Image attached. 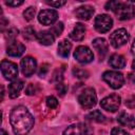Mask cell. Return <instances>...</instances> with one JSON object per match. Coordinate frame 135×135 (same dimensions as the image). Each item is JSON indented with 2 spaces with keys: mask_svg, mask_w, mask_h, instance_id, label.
Listing matches in <instances>:
<instances>
[{
  "mask_svg": "<svg viewBox=\"0 0 135 135\" xmlns=\"http://www.w3.org/2000/svg\"><path fill=\"white\" fill-rule=\"evenodd\" d=\"M117 121L124 127H128L130 129H133L135 127V118L132 114L127 113V112H121L117 116Z\"/></svg>",
  "mask_w": 135,
  "mask_h": 135,
  "instance_id": "9a60e30c",
  "label": "cell"
},
{
  "mask_svg": "<svg viewBox=\"0 0 135 135\" xmlns=\"http://www.w3.org/2000/svg\"><path fill=\"white\" fill-rule=\"evenodd\" d=\"M24 51H25V46L21 42H18V41L11 42L6 49L7 55L12 57H19L24 53Z\"/></svg>",
  "mask_w": 135,
  "mask_h": 135,
  "instance_id": "4fadbf2b",
  "label": "cell"
},
{
  "mask_svg": "<svg viewBox=\"0 0 135 135\" xmlns=\"http://www.w3.org/2000/svg\"><path fill=\"white\" fill-rule=\"evenodd\" d=\"M85 118H86L88 120L95 121V122H104V121H105L104 115H103L100 111H98V110H95V111H93V112H90V113L85 116Z\"/></svg>",
  "mask_w": 135,
  "mask_h": 135,
  "instance_id": "7402d4cb",
  "label": "cell"
},
{
  "mask_svg": "<svg viewBox=\"0 0 135 135\" xmlns=\"http://www.w3.org/2000/svg\"><path fill=\"white\" fill-rule=\"evenodd\" d=\"M120 101L121 98L119 95L117 94H112L109 95L107 97H104L101 101H100V105L103 110L109 111V112H116L120 105Z\"/></svg>",
  "mask_w": 135,
  "mask_h": 135,
  "instance_id": "52a82bcc",
  "label": "cell"
},
{
  "mask_svg": "<svg viewBox=\"0 0 135 135\" xmlns=\"http://www.w3.org/2000/svg\"><path fill=\"white\" fill-rule=\"evenodd\" d=\"M9 122L16 135H26L34 127V117L25 107L17 105L11 111Z\"/></svg>",
  "mask_w": 135,
  "mask_h": 135,
  "instance_id": "6da1fadb",
  "label": "cell"
},
{
  "mask_svg": "<svg viewBox=\"0 0 135 135\" xmlns=\"http://www.w3.org/2000/svg\"><path fill=\"white\" fill-rule=\"evenodd\" d=\"M5 4L8 6H19L21 4H23L22 0H15V1H5Z\"/></svg>",
  "mask_w": 135,
  "mask_h": 135,
  "instance_id": "8d00e7d4",
  "label": "cell"
},
{
  "mask_svg": "<svg viewBox=\"0 0 135 135\" xmlns=\"http://www.w3.org/2000/svg\"><path fill=\"white\" fill-rule=\"evenodd\" d=\"M23 37L26 40H34L35 38L37 39V34L32 26H27L23 30Z\"/></svg>",
  "mask_w": 135,
  "mask_h": 135,
  "instance_id": "d4e9b609",
  "label": "cell"
},
{
  "mask_svg": "<svg viewBox=\"0 0 135 135\" xmlns=\"http://www.w3.org/2000/svg\"><path fill=\"white\" fill-rule=\"evenodd\" d=\"M56 90H57V92H58V94L60 96H64L66 91H68V86L62 82H58L56 84Z\"/></svg>",
  "mask_w": 135,
  "mask_h": 135,
  "instance_id": "4dcf8cb0",
  "label": "cell"
},
{
  "mask_svg": "<svg viewBox=\"0 0 135 135\" xmlns=\"http://www.w3.org/2000/svg\"><path fill=\"white\" fill-rule=\"evenodd\" d=\"M72 73H73V75L75 77H77L79 79H85V78H88L90 76V73L86 70L80 69V68H74L73 71H72Z\"/></svg>",
  "mask_w": 135,
  "mask_h": 135,
  "instance_id": "603a6c76",
  "label": "cell"
},
{
  "mask_svg": "<svg viewBox=\"0 0 135 135\" xmlns=\"http://www.w3.org/2000/svg\"><path fill=\"white\" fill-rule=\"evenodd\" d=\"M58 19V13L54 9H44L41 11L38 15V20L43 25H52Z\"/></svg>",
  "mask_w": 135,
  "mask_h": 135,
  "instance_id": "8fae6325",
  "label": "cell"
},
{
  "mask_svg": "<svg viewBox=\"0 0 135 135\" xmlns=\"http://www.w3.org/2000/svg\"><path fill=\"white\" fill-rule=\"evenodd\" d=\"M115 14L120 20H128L135 16V7L130 2H120Z\"/></svg>",
  "mask_w": 135,
  "mask_h": 135,
  "instance_id": "8992f818",
  "label": "cell"
},
{
  "mask_svg": "<svg viewBox=\"0 0 135 135\" xmlns=\"http://www.w3.org/2000/svg\"><path fill=\"white\" fill-rule=\"evenodd\" d=\"M109 63L112 68H115V69H122L126 66V59L122 55H119V54H113L111 57H110V60H109Z\"/></svg>",
  "mask_w": 135,
  "mask_h": 135,
  "instance_id": "ffe728a7",
  "label": "cell"
},
{
  "mask_svg": "<svg viewBox=\"0 0 135 135\" xmlns=\"http://www.w3.org/2000/svg\"><path fill=\"white\" fill-rule=\"evenodd\" d=\"M46 4H49L53 7H60L65 4V1H46Z\"/></svg>",
  "mask_w": 135,
  "mask_h": 135,
  "instance_id": "d590c367",
  "label": "cell"
},
{
  "mask_svg": "<svg viewBox=\"0 0 135 135\" xmlns=\"http://www.w3.org/2000/svg\"><path fill=\"white\" fill-rule=\"evenodd\" d=\"M1 135H8V134H7L3 129H1Z\"/></svg>",
  "mask_w": 135,
  "mask_h": 135,
  "instance_id": "60d3db41",
  "label": "cell"
},
{
  "mask_svg": "<svg viewBox=\"0 0 135 135\" xmlns=\"http://www.w3.org/2000/svg\"><path fill=\"white\" fill-rule=\"evenodd\" d=\"M111 135H130V134L121 128H113L111 131Z\"/></svg>",
  "mask_w": 135,
  "mask_h": 135,
  "instance_id": "1f68e13d",
  "label": "cell"
},
{
  "mask_svg": "<svg viewBox=\"0 0 135 135\" xmlns=\"http://www.w3.org/2000/svg\"><path fill=\"white\" fill-rule=\"evenodd\" d=\"M71 49H72L71 42L68 41L66 39H64V40L60 41L59 44H58V54H59L61 57L66 58V57H69V55H70Z\"/></svg>",
  "mask_w": 135,
  "mask_h": 135,
  "instance_id": "44dd1931",
  "label": "cell"
},
{
  "mask_svg": "<svg viewBox=\"0 0 135 135\" xmlns=\"http://www.w3.org/2000/svg\"><path fill=\"white\" fill-rule=\"evenodd\" d=\"M74 57L80 63H89L94 59L93 52L85 45L78 46L74 52Z\"/></svg>",
  "mask_w": 135,
  "mask_h": 135,
  "instance_id": "30bf717a",
  "label": "cell"
},
{
  "mask_svg": "<svg viewBox=\"0 0 135 135\" xmlns=\"http://www.w3.org/2000/svg\"><path fill=\"white\" fill-rule=\"evenodd\" d=\"M52 34H54V36L55 37H58V36H60L61 35V33L63 32V23L62 22H59V23H57L56 25H54L52 28H51V31H50Z\"/></svg>",
  "mask_w": 135,
  "mask_h": 135,
  "instance_id": "4316f807",
  "label": "cell"
},
{
  "mask_svg": "<svg viewBox=\"0 0 135 135\" xmlns=\"http://www.w3.org/2000/svg\"><path fill=\"white\" fill-rule=\"evenodd\" d=\"M92 43H93L94 49L97 51V54L99 55L100 59L103 58V57L107 55V53H108V47H109L108 42L105 41V39H103V38H96V39L93 40Z\"/></svg>",
  "mask_w": 135,
  "mask_h": 135,
  "instance_id": "5bb4252c",
  "label": "cell"
},
{
  "mask_svg": "<svg viewBox=\"0 0 135 135\" xmlns=\"http://www.w3.org/2000/svg\"><path fill=\"white\" fill-rule=\"evenodd\" d=\"M1 73L7 80H14L18 76V68L17 64L8 61V60H2L1 61Z\"/></svg>",
  "mask_w": 135,
  "mask_h": 135,
  "instance_id": "ba28073f",
  "label": "cell"
},
{
  "mask_svg": "<svg viewBox=\"0 0 135 135\" xmlns=\"http://www.w3.org/2000/svg\"><path fill=\"white\" fill-rule=\"evenodd\" d=\"M35 14H36V8L33 7V6L27 7V8L23 12V16H24V19H25L26 21H31V20L35 17Z\"/></svg>",
  "mask_w": 135,
  "mask_h": 135,
  "instance_id": "484cf974",
  "label": "cell"
},
{
  "mask_svg": "<svg viewBox=\"0 0 135 135\" xmlns=\"http://www.w3.org/2000/svg\"><path fill=\"white\" fill-rule=\"evenodd\" d=\"M85 35V27L81 23H76L73 31L70 33V38H72L75 41H80L84 38Z\"/></svg>",
  "mask_w": 135,
  "mask_h": 135,
  "instance_id": "ac0fdd59",
  "label": "cell"
},
{
  "mask_svg": "<svg viewBox=\"0 0 135 135\" xmlns=\"http://www.w3.org/2000/svg\"><path fill=\"white\" fill-rule=\"evenodd\" d=\"M129 38H130V35L127 32V30L118 28L114 33L111 34V36H110V43H111V45L113 47L118 49V47H121L122 45H124L129 41Z\"/></svg>",
  "mask_w": 135,
  "mask_h": 135,
  "instance_id": "277c9868",
  "label": "cell"
},
{
  "mask_svg": "<svg viewBox=\"0 0 135 135\" xmlns=\"http://www.w3.org/2000/svg\"><path fill=\"white\" fill-rule=\"evenodd\" d=\"M102 79L114 90L120 89L124 83L123 75L115 71H107L102 74Z\"/></svg>",
  "mask_w": 135,
  "mask_h": 135,
  "instance_id": "3957f363",
  "label": "cell"
},
{
  "mask_svg": "<svg viewBox=\"0 0 135 135\" xmlns=\"http://www.w3.org/2000/svg\"><path fill=\"white\" fill-rule=\"evenodd\" d=\"M36 92H37V85L34 84V83H30V84L27 85L26 90H25V93H26L27 95H30V96L36 94Z\"/></svg>",
  "mask_w": 135,
  "mask_h": 135,
  "instance_id": "d6a6232c",
  "label": "cell"
},
{
  "mask_svg": "<svg viewBox=\"0 0 135 135\" xmlns=\"http://www.w3.org/2000/svg\"><path fill=\"white\" fill-rule=\"evenodd\" d=\"M18 33H19V31H18L16 27H11V28H8V30L5 32L4 37H5V39L8 40L9 43H11V42H14V41H15V38L18 36Z\"/></svg>",
  "mask_w": 135,
  "mask_h": 135,
  "instance_id": "cb8c5ba5",
  "label": "cell"
},
{
  "mask_svg": "<svg viewBox=\"0 0 135 135\" xmlns=\"http://www.w3.org/2000/svg\"><path fill=\"white\" fill-rule=\"evenodd\" d=\"M45 102H46V105H47L49 108H51V109H55V108L58 107V100H57L54 96H49V97H46Z\"/></svg>",
  "mask_w": 135,
  "mask_h": 135,
  "instance_id": "f1b7e54d",
  "label": "cell"
},
{
  "mask_svg": "<svg viewBox=\"0 0 135 135\" xmlns=\"http://www.w3.org/2000/svg\"><path fill=\"white\" fill-rule=\"evenodd\" d=\"M95 28L99 32V33H107L109 32L112 26H113V20L110 16L102 14V15H98L95 18Z\"/></svg>",
  "mask_w": 135,
  "mask_h": 135,
  "instance_id": "9c48e42d",
  "label": "cell"
},
{
  "mask_svg": "<svg viewBox=\"0 0 135 135\" xmlns=\"http://www.w3.org/2000/svg\"><path fill=\"white\" fill-rule=\"evenodd\" d=\"M78 102L84 109L93 108L97 102V96L95 90L93 88L84 89L78 96Z\"/></svg>",
  "mask_w": 135,
  "mask_h": 135,
  "instance_id": "7a4b0ae2",
  "label": "cell"
},
{
  "mask_svg": "<svg viewBox=\"0 0 135 135\" xmlns=\"http://www.w3.org/2000/svg\"><path fill=\"white\" fill-rule=\"evenodd\" d=\"M47 72H49V64H47V63H43V64L40 66L39 71H38V75H39L40 77H44Z\"/></svg>",
  "mask_w": 135,
  "mask_h": 135,
  "instance_id": "836d02e7",
  "label": "cell"
},
{
  "mask_svg": "<svg viewBox=\"0 0 135 135\" xmlns=\"http://www.w3.org/2000/svg\"><path fill=\"white\" fill-rule=\"evenodd\" d=\"M131 52H132V54H134V55H135V39H134V41H133V43H132Z\"/></svg>",
  "mask_w": 135,
  "mask_h": 135,
  "instance_id": "ab89813d",
  "label": "cell"
},
{
  "mask_svg": "<svg viewBox=\"0 0 135 135\" xmlns=\"http://www.w3.org/2000/svg\"><path fill=\"white\" fill-rule=\"evenodd\" d=\"M23 86H24V83L20 79L12 81V83L8 85V95H9V97L11 98L18 97V95L21 92V90L23 89Z\"/></svg>",
  "mask_w": 135,
  "mask_h": 135,
  "instance_id": "e0dca14e",
  "label": "cell"
},
{
  "mask_svg": "<svg viewBox=\"0 0 135 135\" xmlns=\"http://www.w3.org/2000/svg\"><path fill=\"white\" fill-rule=\"evenodd\" d=\"M63 70L64 69H57L55 72H54V74H53V80H55V81H57V83L58 82H61L62 81V79H63Z\"/></svg>",
  "mask_w": 135,
  "mask_h": 135,
  "instance_id": "83f0119b",
  "label": "cell"
},
{
  "mask_svg": "<svg viewBox=\"0 0 135 135\" xmlns=\"http://www.w3.org/2000/svg\"><path fill=\"white\" fill-rule=\"evenodd\" d=\"M63 135H93V129L86 123H75L63 131Z\"/></svg>",
  "mask_w": 135,
  "mask_h": 135,
  "instance_id": "5b68a950",
  "label": "cell"
},
{
  "mask_svg": "<svg viewBox=\"0 0 135 135\" xmlns=\"http://www.w3.org/2000/svg\"><path fill=\"white\" fill-rule=\"evenodd\" d=\"M119 3H120V1H109L105 4V9L107 11H112V12L115 13V11L118 8Z\"/></svg>",
  "mask_w": 135,
  "mask_h": 135,
  "instance_id": "f546056e",
  "label": "cell"
},
{
  "mask_svg": "<svg viewBox=\"0 0 135 135\" xmlns=\"http://www.w3.org/2000/svg\"><path fill=\"white\" fill-rule=\"evenodd\" d=\"M129 81L131 82V84H133L135 86V73H130L129 74Z\"/></svg>",
  "mask_w": 135,
  "mask_h": 135,
  "instance_id": "74e56055",
  "label": "cell"
},
{
  "mask_svg": "<svg viewBox=\"0 0 135 135\" xmlns=\"http://www.w3.org/2000/svg\"><path fill=\"white\" fill-rule=\"evenodd\" d=\"M1 19H2V22H1V30L3 31V28H4V26H5V24L7 23V21H5V19H4V17H2Z\"/></svg>",
  "mask_w": 135,
  "mask_h": 135,
  "instance_id": "f35d334b",
  "label": "cell"
},
{
  "mask_svg": "<svg viewBox=\"0 0 135 135\" xmlns=\"http://www.w3.org/2000/svg\"><path fill=\"white\" fill-rule=\"evenodd\" d=\"M20 65H21V71H22L23 75L25 77H30L35 73L37 62L33 57L27 56V57H24L23 59H21Z\"/></svg>",
  "mask_w": 135,
  "mask_h": 135,
  "instance_id": "7c38bea8",
  "label": "cell"
},
{
  "mask_svg": "<svg viewBox=\"0 0 135 135\" xmlns=\"http://www.w3.org/2000/svg\"><path fill=\"white\" fill-rule=\"evenodd\" d=\"M37 40L43 45H51L55 40V36L50 31H41L37 34Z\"/></svg>",
  "mask_w": 135,
  "mask_h": 135,
  "instance_id": "d6986e66",
  "label": "cell"
},
{
  "mask_svg": "<svg viewBox=\"0 0 135 135\" xmlns=\"http://www.w3.org/2000/svg\"><path fill=\"white\" fill-rule=\"evenodd\" d=\"M126 105L130 109H135V96H132L126 100Z\"/></svg>",
  "mask_w": 135,
  "mask_h": 135,
  "instance_id": "e575fe53",
  "label": "cell"
},
{
  "mask_svg": "<svg viewBox=\"0 0 135 135\" xmlns=\"http://www.w3.org/2000/svg\"><path fill=\"white\" fill-rule=\"evenodd\" d=\"M132 68H133V70H135V60H134L133 63H132Z\"/></svg>",
  "mask_w": 135,
  "mask_h": 135,
  "instance_id": "b9f144b4",
  "label": "cell"
},
{
  "mask_svg": "<svg viewBox=\"0 0 135 135\" xmlns=\"http://www.w3.org/2000/svg\"><path fill=\"white\" fill-rule=\"evenodd\" d=\"M75 14H76V17L81 20H89L94 14V8L90 5H82L76 8Z\"/></svg>",
  "mask_w": 135,
  "mask_h": 135,
  "instance_id": "2e32d148",
  "label": "cell"
}]
</instances>
